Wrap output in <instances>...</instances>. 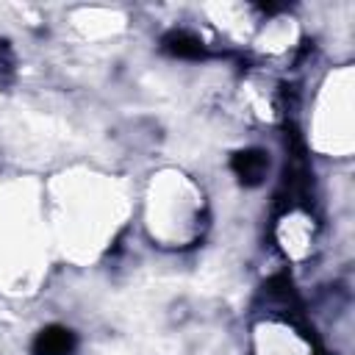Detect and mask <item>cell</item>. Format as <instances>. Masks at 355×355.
I'll return each mask as SVG.
<instances>
[{"label":"cell","instance_id":"6da1fadb","mask_svg":"<svg viewBox=\"0 0 355 355\" xmlns=\"http://www.w3.org/2000/svg\"><path fill=\"white\" fill-rule=\"evenodd\" d=\"M230 169L239 178L241 186H261L263 178H266V169H269V155L258 147L239 150L230 158Z\"/></svg>","mask_w":355,"mask_h":355},{"label":"cell","instance_id":"7a4b0ae2","mask_svg":"<svg viewBox=\"0 0 355 355\" xmlns=\"http://www.w3.org/2000/svg\"><path fill=\"white\" fill-rule=\"evenodd\" d=\"M75 347H78V338H75V333L69 327L50 324V327L36 333L31 352L33 355H72Z\"/></svg>","mask_w":355,"mask_h":355},{"label":"cell","instance_id":"3957f363","mask_svg":"<svg viewBox=\"0 0 355 355\" xmlns=\"http://www.w3.org/2000/svg\"><path fill=\"white\" fill-rule=\"evenodd\" d=\"M161 50L172 58H183V61H197L205 58V44L202 39H197L189 31H169L161 39Z\"/></svg>","mask_w":355,"mask_h":355}]
</instances>
